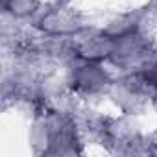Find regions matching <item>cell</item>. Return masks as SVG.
I'll return each instance as SVG.
<instances>
[{
    "instance_id": "9c48e42d",
    "label": "cell",
    "mask_w": 157,
    "mask_h": 157,
    "mask_svg": "<svg viewBox=\"0 0 157 157\" xmlns=\"http://www.w3.org/2000/svg\"><path fill=\"white\" fill-rule=\"evenodd\" d=\"M140 72H142V76L146 78V82L150 83L151 89L157 87V52H155V56L151 57V61H150Z\"/></svg>"
},
{
    "instance_id": "5b68a950",
    "label": "cell",
    "mask_w": 157,
    "mask_h": 157,
    "mask_svg": "<svg viewBox=\"0 0 157 157\" xmlns=\"http://www.w3.org/2000/svg\"><path fill=\"white\" fill-rule=\"evenodd\" d=\"M150 98L151 87L142 76V72H124L117 74L105 105L118 115L142 118L150 113Z\"/></svg>"
},
{
    "instance_id": "277c9868",
    "label": "cell",
    "mask_w": 157,
    "mask_h": 157,
    "mask_svg": "<svg viewBox=\"0 0 157 157\" xmlns=\"http://www.w3.org/2000/svg\"><path fill=\"white\" fill-rule=\"evenodd\" d=\"M157 52V30L144 28L113 39L107 63L117 74L142 70Z\"/></svg>"
},
{
    "instance_id": "ba28073f",
    "label": "cell",
    "mask_w": 157,
    "mask_h": 157,
    "mask_svg": "<svg viewBox=\"0 0 157 157\" xmlns=\"http://www.w3.org/2000/svg\"><path fill=\"white\" fill-rule=\"evenodd\" d=\"M43 0H0L2 21L30 28L43 11Z\"/></svg>"
},
{
    "instance_id": "6da1fadb",
    "label": "cell",
    "mask_w": 157,
    "mask_h": 157,
    "mask_svg": "<svg viewBox=\"0 0 157 157\" xmlns=\"http://www.w3.org/2000/svg\"><path fill=\"white\" fill-rule=\"evenodd\" d=\"M78 107L39 105L28 115L26 142L39 157H72L87 153Z\"/></svg>"
},
{
    "instance_id": "7a4b0ae2",
    "label": "cell",
    "mask_w": 157,
    "mask_h": 157,
    "mask_svg": "<svg viewBox=\"0 0 157 157\" xmlns=\"http://www.w3.org/2000/svg\"><path fill=\"white\" fill-rule=\"evenodd\" d=\"M59 78L80 105H105L117 72L107 61L70 56L63 61Z\"/></svg>"
},
{
    "instance_id": "8992f818",
    "label": "cell",
    "mask_w": 157,
    "mask_h": 157,
    "mask_svg": "<svg viewBox=\"0 0 157 157\" xmlns=\"http://www.w3.org/2000/svg\"><path fill=\"white\" fill-rule=\"evenodd\" d=\"M98 26L111 39H117L144 28L157 30V0H146V2L131 8L117 10L109 13L104 21H100Z\"/></svg>"
},
{
    "instance_id": "30bf717a",
    "label": "cell",
    "mask_w": 157,
    "mask_h": 157,
    "mask_svg": "<svg viewBox=\"0 0 157 157\" xmlns=\"http://www.w3.org/2000/svg\"><path fill=\"white\" fill-rule=\"evenodd\" d=\"M144 155H157V128L155 129H146Z\"/></svg>"
},
{
    "instance_id": "3957f363",
    "label": "cell",
    "mask_w": 157,
    "mask_h": 157,
    "mask_svg": "<svg viewBox=\"0 0 157 157\" xmlns=\"http://www.w3.org/2000/svg\"><path fill=\"white\" fill-rule=\"evenodd\" d=\"M93 24L89 13L76 2L44 6L39 17L33 21L32 30L50 41H70L78 33Z\"/></svg>"
},
{
    "instance_id": "52a82bcc",
    "label": "cell",
    "mask_w": 157,
    "mask_h": 157,
    "mask_svg": "<svg viewBox=\"0 0 157 157\" xmlns=\"http://www.w3.org/2000/svg\"><path fill=\"white\" fill-rule=\"evenodd\" d=\"M68 43H70V56L107 61L113 39L104 33V30L98 26V22H93L89 28H85L82 33L72 37Z\"/></svg>"
},
{
    "instance_id": "7c38bea8",
    "label": "cell",
    "mask_w": 157,
    "mask_h": 157,
    "mask_svg": "<svg viewBox=\"0 0 157 157\" xmlns=\"http://www.w3.org/2000/svg\"><path fill=\"white\" fill-rule=\"evenodd\" d=\"M68 2H76V0H43L44 6H56V4H68Z\"/></svg>"
},
{
    "instance_id": "8fae6325",
    "label": "cell",
    "mask_w": 157,
    "mask_h": 157,
    "mask_svg": "<svg viewBox=\"0 0 157 157\" xmlns=\"http://www.w3.org/2000/svg\"><path fill=\"white\" fill-rule=\"evenodd\" d=\"M150 113L157 117V87L151 89V98H150Z\"/></svg>"
}]
</instances>
